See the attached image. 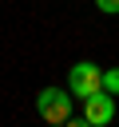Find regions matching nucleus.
Here are the masks:
<instances>
[{"instance_id":"nucleus-4","label":"nucleus","mask_w":119,"mask_h":127,"mask_svg":"<svg viewBox=\"0 0 119 127\" xmlns=\"http://www.w3.org/2000/svg\"><path fill=\"white\" fill-rule=\"evenodd\" d=\"M103 91L119 95V67H103Z\"/></svg>"},{"instance_id":"nucleus-1","label":"nucleus","mask_w":119,"mask_h":127,"mask_svg":"<svg viewBox=\"0 0 119 127\" xmlns=\"http://www.w3.org/2000/svg\"><path fill=\"white\" fill-rule=\"evenodd\" d=\"M71 107H75V95H71L67 87H44V91L36 95V111H40V119H48V123H67V119H71Z\"/></svg>"},{"instance_id":"nucleus-3","label":"nucleus","mask_w":119,"mask_h":127,"mask_svg":"<svg viewBox=\"0 0 119 127\" xmlns=\"http://www.w3.org/2000/svg\"><path fill=\"white\" fill-rule=\"evenodd\" d=\"M83 103V119H87V127H107L111 119H119V103H115V95L111 91H91L87 99H79Z\"/></svg>"},{"instance_id":"nucleus-2","label":"nucleus","mask_w":119,"mask_h":127,"mask_svg":"<svg viewBox=\"0 0 119 127\" xmlns=\"http://www.w3.org/2000/svg\"><path fill=\"white\" fill-rule=\"evenodd\" d=\"M99 87H103V67H99V64L79 60V64L67 67V91H71L75 99H87V95L99 91Z\"/></svg>"},{"instance_id":"nucleus-5","label":"nucleus","mask_w":119,"mask_h":127,"mask_svg":"<svg viewBox=\"0 0 119 127\" xmlns=\"http://www.w3.org/2000/svg\"><path fill=\"white\" fill-rule=\"evenodd\" d=\"M95 8L107 12V16H119V0H95Z\"/></svg>"}]
</instances>
